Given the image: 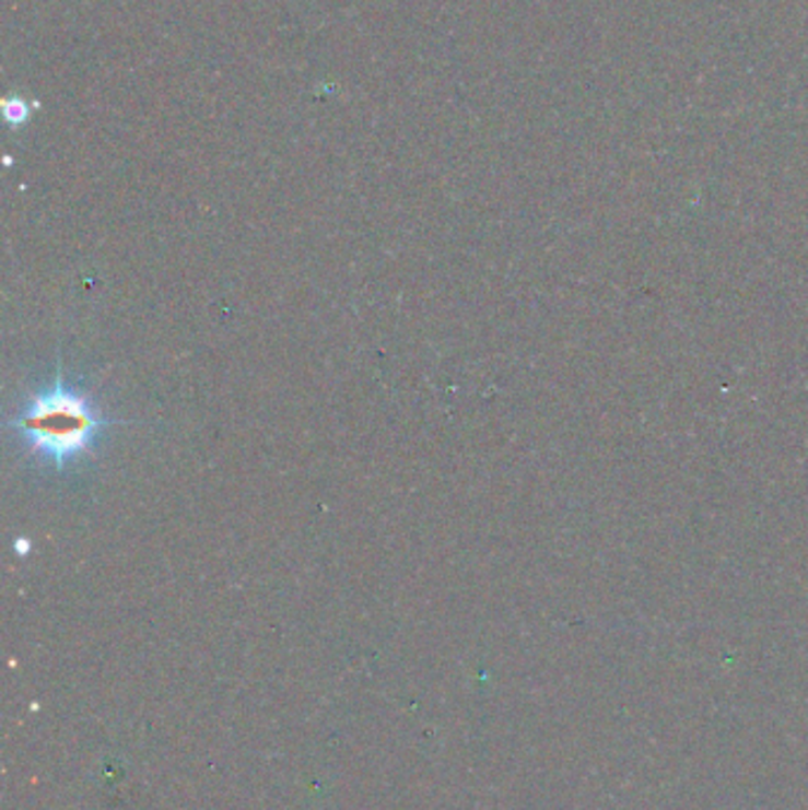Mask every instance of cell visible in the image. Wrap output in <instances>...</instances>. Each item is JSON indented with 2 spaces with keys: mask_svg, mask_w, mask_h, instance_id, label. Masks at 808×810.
I'll list each match as a JSON object with an SVG mask.
<instances>
[{
  "mask_svg": "<svg viewBox=\"0 0 808 810\" xmlns=\"http://www.w3.org/2000/svg\"><path fill=\"white\" fill-rule=\"evenodd\" d=\"M17 552H26V550H30V543H26V540H17Z\"/></svg>",
  "mask_w": 808,
  "mask_h": 810,
  "instance_id": "7a4b0ae2",
  "label": "cell"
},
{
  "mask_svg": "<svg viewBox=\"0 0 808 810\" xmlns=\"http://www.w3.org/2000/svg\"><path fill=\"white\" fill-rule=\"evenodd\" d=\"M103 424L86 398L69 391L60 381L50 391L36 396L22 415L10 422V426H17L22 432L36 458L55 467L86 453Z\"/></svg>",
  "mask_w": 808,
  "mask_h": 810,
  "instance_id": "6da1fadb",
  "label": "cell"
}]
</instances>
